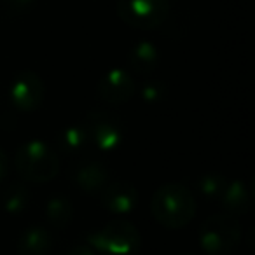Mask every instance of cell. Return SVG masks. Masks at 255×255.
I'll list each match as a JSON object with an SVG mask.
<instances>
[{
    "mask_svg": "<svg viewBox=\"0 0 255 255\" xmlns=\"http://www.w3.org/2000/svg\"><path fill=\"white\" fill-rule=\"evenodd\" d=\"M198 203L191 191L182 184H164L154 192L150 212L166 229H180L196 215Z\"/></svg>",
    "mask_w": 255,
    "mask_h": 255,
    "instance_id": "1",
    "label": "cell"
},
{
    "mask_svg": "<svg viewBox=\"0 0 255 255\" xmlns=\"http://www.w3.org/2000/svg\"><path fill=\"white\" fill-rule=\"evenodd\" d=\"M16 168L23 180L44 184L53 180L60 171V157L42 140H30L16 152Z\"/></svg>",
    "mask_w": 255,
    "mask_h": 255,
    "instance_id": "2",
    "label": "cell"
},
{
    "mask_svg": "<svg viewBox=\"0 0 255 255\" xmlns=\"http://www.w3.org/2000/svg\"><path fill=\"white\" fill-rule=\"evenodd\" d=\"M88 245L100 255H138L142 236L135 224L116 219L89 234Z\"/></svg>",
    "mask_w": 255,
    "mask_h": 255,
    "instance_id": "3",
    "label": "cell"
},
{
    "mask_svg": "<svg viewBox=\"0 0 255 255\" xmlns=\"http://www.w3.org/2000/svg\"><path fill=\"white\" fill-rule=\"evenodd\" d=\"M198 236L206 255H229L240 243L241 227L234 215L217 213L203 220Z\"/></svg>",
    "mask_w": 255,
    "mask_h": 255,
    "instance_id": "4",
    "label": "cell"
},
{
    "mask_svg": "<svg viewBox=\"0 0 255 255\" xmlns=\"http://www.w3.org/2000/svg\"><path fill=\"white\" fill-rule=\"evenodd\" d=\"M117 16L140 30L161 26L170 14V0H117Z\"/></svg>",
    "mask_w": 255,
    "mask_h": 255,
    "instance_id": "5",
    "label": "cell"
},
{
    "mask_svg": "<svg viewBox=\"0 0 255 255\" xmlns=\"http://www.w3.org/2000/svg\"><path fill=\"white\" fill-rule=\"evenodd\" d=\"M86 131L93 145L102 150H114L123 142V124L117 116L102 109H95L86 117Z\"/></svg>",
    "mask_w": 255,
    "mask_h": 255,
    "instance_id": "6",
    "label": "cell"
},
{
    "mask_svg": "<svg viewBox=\"0 0 255 255\" xmlns=\"http://www.w3.org/2000/svg\"><path fill=\"white\" fill-rule=\"evenodd\" d=\"M44 96H46V86L35 72L23 70L12 79L9 98L19 112H35L42 105Z\"/></svg>",
    "mask_w": 255,
    "mask_h": 255,
    "instance_id": "7",
    "label": "cell"
},
{
    "mask_svg": "<svg viewBox=\"0 0 255 255\" xmlns=\"http://www.w3.org/2000/svg\"><path fill=\"white\" fill-rule=\"evenodd\" d=\"M136 91V86L129 72L124 68H112L109 70L96 86L98 96L107 103L119 105L131 98Z\"/></svg>",
    "mask_w": 255,
    "mask_h": 255,
    "instance_id": "8",
    "label": "cell"
},
{
    "mask_svg": "<svg viewBox=\"0 0 255 255\" xmlns=\"http://www.w3.org/2000/svg\"><path fill=\"white\" fill-rule=\"evenodd\" d=\"M102 205L114 215H128L138 205V191L129 182L116 180L102 191Z\"/></svg>",
    "mask_w": 255,
    "mask_h": 255,
    "instance_id": "9",
    "label": "cell"
},
{
    "mask_svg": "<svg viewBox=\"0 0 255 255\" xmlns=\"http://www.w3.org/2000/svg\"><path fill=\"white\" fill-rule=\"evenodd\" d=\"M74 180L79 189L89 194H98L105 189L110 180V171L103 163L98 161H84L74 171Z\"/></svg>",
    "mask_w": 255,
    "mask_h": 255,
    "instance_id": "10",
    "label": "cell"
},
{
    "mask_svg": "<svg viewBox=\"0 0 255 255\" xmlns=\"http://www.w3.org/2000/svg\"><path fill=\"white\" fill-rule=\"evenodd\" d=\"M53 236L42 226H30L18 238V255H49Z\"/></svg>",
    "mask_w": 255,
    "mask_h": 255,
    "instance_id": "11",
    "label": "cell"
},
{
    "mask_svg": "<svg viewBox=\"0 0 255 255\" xmlns=\"http://www.w3.org/2000/svg\"><path fill=\"white\" fill-rule=\"evenodd\" d=\"M128 63L135 74L149 75L159 65V51L149 40H138L128 53Z\"/></svg>",
    "mask_w": 255,
    "mask_h": 255,
    "instance_id": "12",
    "label": "cell"
},
{
    "mask_svg": "<svg viewBox=\"0 0 255 255\" xmlns=\"http://www.w3.org/2000/svg\"><path fill=\"white\" fill-rule=\"evenodd\" d=\"M219 199L229 215H243L250 208V192L241 180H227Z\"/></svg>",
    "mask_w": 255,
    "mask_h": 255,
    "instance_id": "13",
    "label": "cell"
},
{
    "mask_svg": "<svg viewBox=\"0 0 255 255\" xmlns=\"http://www.w3.org/2000/svg\"><path fill=\"white\" fill-rule=\"evenodd\" d=\"M0 201H2V208L9 213V215H21L26 212L32 201V192L25 184H11L0 191Z\"/></svg>",
    "mask_w": 255,
    "mask_h": 255,
    "instance_id": "14",
    "label": "cell"
},
{
    "mask_svg": "<svg viewBox=\"0 0 255 255\" xmlns=\"http://www.w3.org/2000/svg\"><path fill=\"white\" fill-rule=\"evenodd\" d=\"M61 150L68 156H81L93 145L84 126H68L58 135Z\"/></svg>",
    "mask_w": 255,
    "mask_h": 255,
    "instance_id": "15",
    "label": "cell"
},
{
    "mask_svg": "<svg viewBox=\"0 0 255 255\" xmlns=\"http://www.w3.org/2000/svg\"><path fill=\"white\" fill-rule=\"evenodd\" d=\"M46 219L54 229H65L74 219V205L65 196H53L46 205Z\"/></svg>",
    "mask_w": 255,
    "mask_h": 255,
    "instance_id": "16",
    "label": "cell"
},
{
    "mask_svg": "<svg viewBox=\"0 0 255 255\" xmlns=\"http://www.w3.org/2000/svg\"><path fill=\"white\" fill-rule=\"evenodd\" d=\"M226 184H227L226 177H222L219 173H206L198 180L199 191H201L203 198L206 199H219L224 187H226Z\"/></svg>",
    "mask_w": 255,
    "mask_h": 255,
    "instance_id": "17",
    "label": "cell"
},
{
    "mask_svg": "<svg viewBox=\"0 0 255 255\" xmlns=\"http://www.w3.org/2000/svg\"><path fill=\"white\" fill-rule=\"evenodd\" d=\"M140 95H142V98L145 100L147 103L156 105V103H161L164 98H166L168 86L164 84L163 81H156V79H152V81H147L145 84L142 86Z\"/></svg>",
    "mask_w": 255,
    "mask_h": 255,
    "instance_id": "18",
    "label": "cell"
},
{
    "mask_svg": "<svg viewBox=\"0 0 255 255\" xmlns=\"http://www.w3.org/2000/svg\"><path fill=\"white\" fill-rule=\"evenodd\" d=\"M35 2L37 0H0V4L4 5L5 11L12 12V14H23L33 7Z\"/></svg>",
    "mask_w": 255,
    "mask_h": 255,
    "instance_id": "19",
    "label": "cell"
},
{
    "mask_svg": "<svg viewBox=\"0 0 255 255\" xmlns=\"http://www.w3.org/2000/svg\"><path fill=\"white\" fill-rule=\"evenodd\" d=\"M65 255H98V254L93 250L91 245H75Z\"/></svg>",
    "mask_w": 255,
    "mask_h": 255,
    "instance_id": "20",
    "label": "cell"
},
{
    "mask_svg": "<svg viewBox=\"0 0 255 255\" xmlns=\"http://www.w3.org/2000/svg\"><path fill=\"white\" fill-rule=\"evenodd\" d=\"M7 171H9V159H7V154H5L4 150L0 149V184H2V180L5 178Z\"/></svg>",
    "mask_w": 255,
    "mask_h": 255,
    "instance_id": "21",
    "label": "cell"
},
{
    "mask_svg": "<svg viewBox=\"0 0 255 255\" xmlns=\"http://www.w3.org/2000/svg\"><path fill=\"white\" fill-rule=\"evenodd\" d=\"M182 255H192V254H182Z\"/></svg>",
    "mask_w": 255,
    "mask_h": 255,
    "instance_id": "22",
    "label": "cell"
}]
</instances>
